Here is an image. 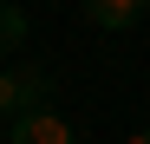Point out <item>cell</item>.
<instances>
[{
	"mask_svg": "<svg viewBox=\"0 0 150 144\" xmlns=\"http://www.w3.org/2000/svg\"><path fill=\"white\" fill-rule=\"evenodd\" d=\"M59 98V79L46 66H7L0 72V118H20V111H39Z\"/></svg>",
	"mask_w": 150,
	"mask_h": 144,
	"instance_id": "obj_1",
	"label": "cell"
},
{
	"mask_svg": "<svg viewBox=\"0 0 150 144\" xmlns=\"http://www.w3.org/2000/svg\"><path fill=\"white\" fill-rule=\"evenodd\" d=\"M7 125H13V131H7V144H79V131H72L52 105L20 111V118H7Z\"/></svg>",
	"mask_w": 150,
	"mask_h": 144,
	"instance_id": "obj_2",
	"label": "cell"
},
{
	"mask_svg": "<svg viewBox=\"0 0 150 144\" xmlns=\"http://www.w3.org/2000/svg\"><path fill=\"white\" fill-rule=\"evenodd\" d=\"M79 13L98 33H131V26L150 20V0H79Z\"/></svg>",
	"mask_w": 150,
	"mask_h": 144,
	"instance_id": "obj_3",
	"label": "cell"
},
{
	"mask_svg": "<svg viewBox=\"0 0 150 144\" xmlns=\"http://www.w3.org/2000/svg\"><path fill=\"white\" fill-rule=\"evenodd\" d=\"M0 39H7V46H20V39H26V13H20L13 0H0Z\"/></svg>",
	"mask_w": 150,
	"mask_h": 144,
	"instance_id": "obj_4",
	"label": "cell"
},
{
	"mask_svg": "<svg viewBox=\"0 0 150 144\" xmlns=\"http://www.w3.org/2000/svg\"><path fill=\"white\" fill-rule=\"evenodd\" d=\"M124 144H150V131H131V138H124Z\"/></svg>",
	"mask_w": 150,
	"mask_h": 144,
	"instance_id": "obj_5",
	"label": "cell"
},
{
	"mask_svg": "<svg viewBox=\"0 0 150 144\" xmlns=\"http://www.w3.org/2000/svg\"><path fill=\"white\" fill-rule=\"evenodd\" d=\"M0 53H7V39H0Z\"/></svg>",
	"mask_w": 150,
	"mask_h": 144,
	"instance_id": "obj_6",
	"label": "cell"
}]
</instances>
